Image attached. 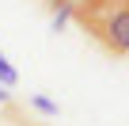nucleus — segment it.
<instances>
[{
	"label": "nucleus",
	"instance_id": "1",
	"mask_svg": "<svg viewBox=\"0 0 129 126\" xmlns=\"http://www.w3.org/2000/svg\"><path fill=\"white\" fill-rule=\"evenodd\" d=\"M76 23L110 53H129V0H76Z\"/></svg>",
	"mask_w": 129,
	"mask_h": 126
},
{
	"label": "nucleus",
	"instance_id": "2",
	"mask_svg": "<svg viewBox=\"0 0 129 126\" xmlns=\"http://www.w3.org/2000/svg\"><path fill=\"white\" fill-rule=\"evenodd\" d=\"M69 19H76V0H61V4H53V31H64Z\"/></svg>",
	"mask_w": 129,
	"mask_h": 126
},
{
	"label": "nucleus",
	"instance_id": "3",
	"mask_svg": "<svg viewBox=\"0 0 129 126\" xmlns=\"http://www.w3.org/2000/svg\"><path fill=\"white\" fill-rule=\"evenodd\" d=\"M15 80H19V73H15V65L4 57V50H0V84L4 88H15Z\"/></svg>",
	"mask_w": 129,
	"mask_h": 126
},
{
	"label": "nucleus",
	"instance_id": "4",
	"mask_svg": "<svg viewBox=\"0 0 129 126\" xmlns=\"http://www.w3.org/2000/svg\"><path fill=\"white\" fill-rule=\"evenodd\" d=\"M30 107H34L38 115H46V118H53V115H57V103H53L49 96H30Z\"/></svg>",
	"mask_w": 129,
	"mask_h": 126
},
{
	"label": "nucleus",
	"instance_id": "5",
	"mask_svg": "<svg viewBox=\"0 0 129 126\" xmlns=\"http://www.w3.org/2000/svg\"><path fill=\"white\" fill-rule=\"evenodd\" d=\"M0 103H8V88L4 84H0Z\"/></svg>",
	"mask_w": 129,
	"mask_h": 126
},
{
	"label": "nucleus",
	"instance_id": "6",
	"mask_svg": "<svg viewBox=\"0 0 129 126\" xmlns=\"http://www.w3.org/2000/svg\"><path fill=\"white\" fill-rule=\"evenodd\" d=\"M49 4H61V0H49Z\"/></svg>",
	"mask_w": 129,
	"mask_h": 126
}]
</instances>
